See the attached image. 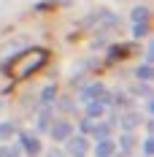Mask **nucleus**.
<instances>
[{"label": "nucleus", "instance_id": "f257e3e1", "mask_svg": "<svg viewBox=\"0 0 154 157\" xmlns=\"http://www.w3.org/2000/svg\"><path fill=\"white\" fill-rule=\"evenodd\" d=\"M65 146H68V155L70 157H87V152H89V136L73 133V136L65 141Z\"/></svg>", "mask_w": 154, "mask_h": 157}, {"label": "nucleus", "instance_id": "f03ea898", "mask_svg": "<svg viewBox=\"0 0 154 157\" xmlns=\"http://www.w3.org/2000/svg\"><path fill=\"white\" fill-rule=\"evenodd\" d=\"M16 138H19V144H22V149H24V155H27V157H38L41 152H43L41 138L32 136V133H16Z\"/></svg>", "mask_w": 154, "mask_h": 157}, {"label": "nucleus", "instance_id": "7ed1b4c3", "mask_svg": "<svg viewBox=\"0 0 154 157\" xmlns=\"http://www.w3.org/2000/svg\"><path fill=\"white\" fill-rule=\"evenodd\" d=\"M76 130H73V125L68 122V119H60V122H51V127H49V136H51V141L57 144H65L70 136H73Z\"/></svg>", "mask_w": 154, "mask_h": 157}, {"label": "nucleus", "instance_id": "20e7f679", "mask_svg": "<svg viewBox=\"0 0 154 157\" xmlns=\"http://www.w3.org/2000/svg\"><path fill=\"white\" fill-rule=\"evenodd\" d=\"M43 60H46V52H38V49L30 52V54H27V65H24V68H19V71H14V76H30L35 68H41Z\"/></svg>", "mask_w": 154, "mask_h": 157}, {"label": "nucleus", "instance_id": "39448f33", "mask_svg": "<svg viewBox=\"0 0 154 157\" xmlns=\"http://www.w3.org/2000/svg\"><path fill=\"white\" fill-rule=\"evenodd\" d=\"M114 127H116V119H108V122H95L92 125V138L103 141V138H114Z\"/></svg>", "mask_w": 154, "mask_h": 157}, {"label": "nucleus", "instance_id": "423d86ee", "mask_svg": "<svg viewBox=\"0 0 154 157\" xmlns=\"http://www.w3.org/2000/svg\"><path fill=\"white\" fill-rule=\"evenodd\" d=\"M141 122H143V117H141L138 111H127L122 119H119V127H122L124 133H133V130H135Z\"/></svg>", "mask_w": 154, "mask_h": 157}, {"label": "nucleus", "instance_id": "0eeeda50", "mask_svg": "<svg viewBox=\"0 0 154 157\" xmlns=\"http://www.w3.org/2000/svg\"><path fill=\"white\" fill-rule=\"evenodd\" d=\"M95 157H116V141L114 138H103L95 146Z\"/></svg>", "mask_w": 154, "mask_h": 157}, {"label": "nucleus", "instance_id": "6e6552de", "mask_svg": "<svg viewBox=\"0 0 154 157\" xmlns=\"http://www.w3.org/2000/svg\"><path fill=\"white\" fill-rule=\"evenodd\" d=\"M84 111H87V117H89V119H100V117H106L108 106H106V103H100V100H87Z\"/></svg>", "mask_w": 154, "mask_h": 157}, {"label": "nucleus", "instance_id": "1a4fd4ad", "mask_svg": "<svg viewBox=\"0 0 154 157\" xmlns=\"http://www.w3.org/2000/svg\"><path fill=\"white\" fill-rule=\"evenodd\" d=\"M51 122H54V117H51V106H43V111L38 114V130L43 133V130H49L51 127Z\"/></svg>", "mask_w": 154, "mask_h": 157}, {"label": "nucleus", "instance_id": "9d476101", "mask_svg": "<svg viewBox=\"0 0 154 157\" xmlns=\"http://www.w3.org/2000/svg\"><path fill=\"white\" fill-rule=\"evenodd\" d=\"M133 144H135V138H133V133H124L122 138L116 141V152H122V155H130Z\"/></svg>", "mask_w": 154, "mask_h": 157}, {"label": "nucleus", "instance_id": "9b49d317", "mask_svg": "<svg viewBox=\"0 0 154 157\" xmlns=\"http://www.w3.org/2000/svg\"><path fill=\"white\" fill-rule=\"evenodd\" d=\"M54 98H57V87H54V84H49L46 90L41 92V103H43V106H51V100H54Z\"/></svg>", "mask_w": 154, "mask_h": 157}, {"label": "nucleus", "instance_id": "f8f14e48", "mask_svg": "<svg viewBox=\"0 0 154 157\" xmlns=\"http://www.w3.org/2000/svg\"><path fill=\"white\" fill-rule=\"evenodd\" d=\"M11 136H16V127H14V122H0V141L11 138Z\"/></svg>", "mask_w": 154, "mask_h": 157}, {"label": "nucleus", "instance_id": "ddd939ff", "mask_svg": "<svg viewBox=\"0 0 154 157\" xmlns=\"http://www.w3.org/2000/svg\"><path fill=\"white\" fill-rule=\"evenodd\" d=\"M130 19H133V22H146V19H149V8H146V6H138V8H133Z\"/></svg>", "mask_w": 154, "mask_h": 157}, {"label": "nucleus", "instance_id": "4468645a", "mask_svg": "<svg viewBox=\"0 0 154 157\" xmlns=\"http://www.w3.org/2000/svg\"><path fill=\"white\" fill-rule=\"evenodd\" d=\"M92 125H95V119L84 117V119H81V125H78V133H81V136H89V133H92Z\"/></svg>", "mask_w": 154, "mask_h": 157}, {"label": "nucleus", "instance_id": "2eb2a0df", "mask_svg": "<svg viewBox=\"0 0 154 157\" xmlns=\"http://www.w3.org/2000/svg\"><path fill=\"white\" fill-rule=\"evenodd\" d=\"M135 76H138L141 81H152V65H141L138 71H135Z\"/></svg>", "mask_w": 154, "mask_h": 157}, {"label": "nucleus", "instance_id": "dca6fc26", "mask_svg": "<svg viewBox=\"0 0 154 157\" xmlns=\"http://www.w3.org/2000/svg\"><path fill=\"white\" fill-rule=\"evenodd\" d=\"M141 152H143L146 157L154 155V138H152V136H146V138H143V149H141Z\"/></svg>", "mask_w": 154, "mask_h": 157}, {"label": "nucleus", "instance_id": "f3484780", "mask_svg": "<svg viewBox=\"0 0 154 157\" xmlns=\"http://www.w3.org/2000/svg\"><path fill=\"white\" fill-rule=\"evenodd\" d=\"M60 109H62V111H73V100H68V98H60Z\"/></svg>", "mask_w": 154, "mask_h": 157}, {"label": "nucleus", "instance_id": "a211bd4d", "mask_svg": "<svg viewBox=\"0 0 154 157\" xmlns=\"http://www.w3.org/2000/svg\"><path fill=\"white\" fill-rule=\"evenodd\" d=\"M6 157H24V155H22V149H11V146H8V152H6Z\"/></svg>", "mask_w": 154, "mask_h": 157}, {"label": "nucleus", "instance_id": "6ab92c4d", "mask_svg": "<svg viewBox=\"0 0 154 157\" xmlns=\"http://www.w3.org/2000/svg\"><path fill=\"white\" fill-rule=\"evenodd\" d=\"M46 157H65V152H60V149H51Z\"/></svg>", "mask_w": 154, "mask_h": 157}, {"label": "nucleus", "instance_id": "aec40b11", "mask_svg": "<svg viewBox=\"0 0 154 157\" xmlns=\"http://www.w3.org/2000/svg\"><path fill=\"white\" fill-rule=\"evenodd\" d=\"M6 152H8V146H0V157H6Z\"/></svg>", "mask_w": 154, "mask_h": 157}]
</instances>
